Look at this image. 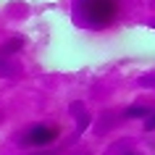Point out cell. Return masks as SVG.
Listing matches in <instances>:
<instances>
[{"label": "cell", "instance_id": "obj_1", "mask_svg": "<svg viewBox=\"0 0 155 155\" xmlns=\"http://www.w3.org/2000/svg\"><path fill=\"white\" fill-rule=\"evenodd\" d=\"M76 21L90 29H103L118 16V0H74Z\"/></svg>", "mask_w": 155, "mask_h": 155}, {"label": "cell", "instance_id": "obj_2", "mask_svg": "<svg viewBox=\"0 0 155 155\" xmlns=\"http://www.w3.org/2000/svg\"><path fill=\"white\" fill-rule=\"evenodd\" d=\"M58 126H53V124H37V126H32V129L26 131L24 137H21V147H48L53 145L58 139Z\"/></svg>", "mask_w": 155, "mask_h": 155}, {"label": "cell", "instance_id": "obj_3", "mask_svg": "<svg viewBox=\"0 0 155 155\" xmlns=\"http://www.w3.org/2000/svg\"><path fill=\"white\" fill-rule=\"evenodd\" d=\"M21 74V66L13 61V55H0V76L5 79H16Z\"/></svg>", "mask_w": 155, "mask_h": 155}, {"label": "cell", "instance_id": "obj_4", "mask_svg": "<svg viewBox=\"0 0 155 155\" xmlns=\"http://www.w3.org/2000/svg\"><path fill=\"white\" fill-rule=\"evenodd\" d=\"M147 116H150V105H142V103L129 105L124 110V118H147Z\"/></svg>", "mask_w": 155, "mask_h": 155}, {"label": "cell", "instance_id": "obj_5", "mask_svg": "<svg viewBox=\"0 0 155 155\" xmlns=\"http://www.w3.org/2000/svg\"><path fill=\"white\" fill-rule=\"evenodd\" d=\"M21 45H24V40H21V37H13V40H8L0 48V55H16L18 50H21Z\"/></svg>", "mask_w": 155, "mask_h": 155}, {"label": "cell", "instance_id": "obj_6", "mask_svg": "<svg viewBox=\"0 0 155 155\" xmlns=\"http://www.w3.org/2000/svg\"><path fill=\"white\" fill-rule=\"evenodd\" d=\"M145 129H147V131H155V113H150V116H147V121H145Z\"/></svg>", "mask_w": 155, "mask_h": 155}, {"label": "cell", "instance_id": "obj_7", "mask_svg": "<svg viewBox=\"0 0 155 155\" xmlns=\"http://www.w3.org/2000/svg\"><path fill=\"white\" fill-rule=\"evenodd\" d=\"M34 155H55L53 150H45V153H34Z\"/></svg>", "mask_w": 155, "mask_h": 155}, {"label": "cell", "instance_id": "obj_8", "mask_svg": "<svg viewBox=\"0 0 155 155\" xmlns=\"http://www.w3.org/2000/svg\"><path fill=\"white\" fill-rule=\"evenodd\" d=\"M153 26H155V21H153Z\"/></svg>", "mask_w": 155, "mask_h": 155}, {"label": "cell", "instance_id": "obj_9", "mask_svg": "<svg viewBox=\"0 0 155 155\" xmlns=\"http://www.w3.org/2000/svg\"><path fill=\"white\" fill-rule=\"evenodd\" d=\"M129 155H134V153H129Z\"/></svg>", "mask_w": 155, "mask_h": 155}]
</instances>
